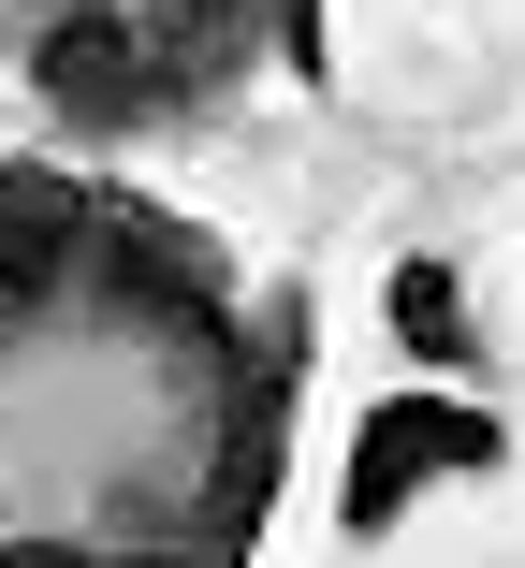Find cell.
<instances>
[{"label":"cell","instance_id":"obj_2","mask_svg":"<svg viewBox=\"0 0 525 568\" xmlns=\"http://www.w3.org/2000/svg\"><path fill=\"white\" fill-rule=\"evenodd\" d=\"M292 379H306V306L277 292L234 365H220V437H204V510H190V568H234L277 525V467H292Z\"/></svg>","mask_w":525,"mask_h":568},{"label":"cell","instance_id":"obj_1","mask_svg":"<svg viewBox=\"0 0 525 568\" xmlns=\"http://www.w3.org/2000/svg\"><path fill=\"white\" fill-rule=\"evenodd\" d=\"M249 59H263V16H234V0H88V16H44L30 88H44L59 132L132 146V132L204 118Z\"/></svg>","mask_w":525,"mask_h":568},{"label":"cell","instance_id":"obj_4","mask_svg":"<svg viewBox=\"0 0 525 568\" xmlns=\"http://www.w3.org/2000/svg\"><path fill=\"white\" fill-rule=\"evenodd\" d=\"M88 219H102V190H88L73 161H0V335H30V321L73 306Z\"/></svg>","mask_w":525,"mask_h":568},{"label":"cell","instance_id":"obj_3","mask_svg":"<svg viewBox=\"0 0 525 568\" xmlns=\"http://www.w3.org/2000/svg\"><path fill=\"white\" fill-rule=\"evenodd\" d=\"M511 467V423L482 394H380L351 423V467H336V525L351 539H394L438 481H496Z\"/></svg>","mask_w":525,"mask_h":568},{"label":"cell","instance_id":"obj_6","mask_svg":"<svg viewBox=\"0 0 525 568\" xmlns=\"http://www.w3.org/2000/svg\"><path fill=\"white\" fill-rule=\"evenodd\" d=\"M0 568H190V554H73V539H0Z\"/></svg>","mask_w":525,"mask_h":568},{"label":"cell","instance_id":"obj_5","mask_svg":"<svg viewBox=\"0 0 525 568\" xmlns=\"http://www.w3.org/2000/svg\"><path fill=\"white\" fill-rule=\"evenodd\" d=\"M394 335H408V351H424V365H467L482 351V321H467V292H453V263H394Z\"/></svg>","mask_w":525,"mask_h":568}]
</instances>
